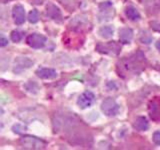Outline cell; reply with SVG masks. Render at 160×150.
Here are the masks:
<instances>
[{"label":"cell","instance_id":"1","mask_svg":"<svg viewBox=\"0 0 160 150\" xmlns=\"http://www.w3.org/2000/svg\"><path fill=\"white\" fill-rule=\"evenodd\" d=\"M145 61H146V59H145L144 54L141 51H138L131 55L130 57H127L122 60L121 65L125 71L138 74L144 69Z\"/></svg>","mask_w":160,"mask_h":150},{"label":"cell","instance_id":"2","mask_svg":"<svg viewBox=\"0 0 160 150\" xmlns=\"http://www.w3.org/2000/svg\"><path fill=\"white\" fill-rule=\"evenodd\" d=\"M19 143L24 149H44L47 146V143L44 140L34 136H30V135L21 137L19 140Z\"/></svg>","mask_w":160,"mask_h":150},{"label":"cell","instance_id":"3","mask_svg":"<svg viewBox=\"0 0 160 150\" xmlns=\"http://www.w3.org/2000/svg\"><path fill=\"white\" fill-rule=\"evenodd\" d=\"M69 27L74 31L77 32H84L91 29V23L89 19L85 15H77L75 16L69 23Z\"/></svg>","mask_w":160,"mask_h":150},{"label":"cell","instance_id":"4","mask_svg":"<svg viewBox=\"0 0 160 150\" xmlns=\"http://www.w3.org/2000/svg\"><path fill=\"white\" fill-rule=\"evenodd\" d=\"M115 16V8L109 1L99 4V18L101 21H110Z\"/></svg>","mask_w":160,"mask_h":150},{"label":"cell","instance_id":"5","mask_svg":"<svg viewBox=\"0 0 160 150\" xmlns=\"http://www.w3.org/2000/svg\"><path fill=\"white\" fill-rule=\"evenodd\" d=\"M119 105L118 103L115 101V99L112 97H107L106 99L103 100V102L101 104V110L106 116L112 117L117 115L119 112Z\"/></svg>","mask_w":160,"mask_h":150},{"label":"cell","instance_id":"6","mask_svg":"<svg viewBox=\"0 0 160 150\" xmlns=\"http://www.w3.org/2000/svg\"><path fill=\"white\" fill-rule=\"evenodd\" d=\"M96 50L103 54L117 55L121 51V45L115 41H110L108 43H99L96 45Z\"/></svg>","mask_w":160,"mask_h":150},{"label":"cell","instance_id":"7","mask_svg":"<svg viewBox=\"0 0 160 150\" xmlns=\"http://www.w3.org/2000/svg\"><path fill=\"white\" fill-rule=\"evenodd\" d=\"M34 64L33 60H31L28 57H17L14 61V67L13 72L16 74L22 73L25 70L29 69Z\"/></svg>","mask_w":160,"mask_h":150},{"label":"cell","instance_id":"8","mask_svg":"<svg viewBox=\"0 0 160 150\" xmlns=\"http://www.w3.org/2000/svg\"><path fill=\"white\" fill-rule=\"evenodd\" d=\"M47 41V38L42 34L39 33H32L27 36L26 42L30 47H32L34 49H39L42 48L45 43Z\"/></svg>","mask_w":160,"mask_h":150},{"label":"cell","instance_id":"9","mask_svg":"<svg viewBox=\"0 0 160 150\" xmlns=\"http://www.w3.org/2000/svg\"><path fill=\"white\" fill-rule=\"evenodd\" d=\"M148 112L154 121L160 120V97H155L148 104Z\"/></svg>","mask_w":160,"mask_h":150},{"label":"cell","instance_id":"10","mask_svg":"<svg viewBox=\"0 0 160 150\" xmlns=\"http://www.w3.org/2000/svg\"><path fill=\"white\" fill-rule=\"evenodd\" d=\"M94 99H95V96L92 92L85 91L81 95H79V97L77 99V104L81 109H85L91 106L94 102Z\"/></svg>","mask_w":160,"mask_h":150},{"label":"cell","instance_id":"11","mask_svg":"<svg viewBox=\"0 0 160 150\" xmlns=\"http://www.w3.org/2000/svg\"><path fill=\"white\" fill-rule=\"evenodd\" d=\"M46 15L49 18L57 22L62 21V13L60 11V9L51 2H49L46 6Z\"/></svg>","mask_w":160,"mask_h":150},{"label":"cell","instance_id":"12","mask_svg":"<svg viewBox=\"0 0 160 150\" xmlns=\"http://www.w3.org/2000/svg\"><path fill=\"white\" fill-rule=\"evenodd\" d=\"M12 16L14 22L17 25H21L25 22V9L21 4H16L12 10Z\"/></svg>","mask_w":160,"mask_h":150},{"label":"cell","instance_id":"13","mask_svg":"<svg viewBox=\"0 0 160 150\" xmlns=\"http://www.w3.org/2000/svg\"><path fill=\"white\" fill-rule=\"evenodd\" d=\"M36 75L41 79H54L57 77V72L56 70L52 68H38L36 70Z\"/></svg>","mask_w":160,"mask_h":150},{"label":"cell","instance_id":"14","mask_svg":"<svg viewBox=\"0 0 160 150\" xmlns=\"http://www.w3.org/2000/svg\"><path fill=\"white\" fill-rule=\"evenodd\" d=\"M133 38V31L130 28H121L119 30V40L123 44H128Z\"/></svg>","mask_w":160,"mask_h":150},{"label":"cell","instance_id":"15","mask_svg":"<svg viewBox=\"0 0 160 150\" xmlns=\"http://www.w3.org/2000/svg\"><path fill=\"white\" fill-rule=\"evenodd\" d=\"M150 13H157L160 10V0H141Z\"/></svg>","mask_w":160,"mask_h":150},{"label":"cell","instance_id":"16","mask_svg":"<svg viewBox=\"0 0 160 150\" xmlns=\"http://www.w3.org/2000/svg\"><path fill=\"white\" fill-rule=\"evenodd\" d=\"M133 127L136 130H138V131H146V130H148V128H149V123L145 117L139 116L134 120Z\"/></svg>","mask_w":160,"mask_h":150},{"label":"cell","instance_id":"17","mask_svg":"<svg viewBox=\"0 0 160 150\" xmlns=\"http://www.w3.org/2000/svg\"><path fill=\"white\" fill-rule=\"evenodd\" d=\"M125 14H126L127 18L131 20V21H139L140 18H141L138 10L133 6H127L126 9H125Z\"/></svg>","mask_w":160,"mask_h":150},{"label":"cell","instance_id":"18","mask_svg":"<svg viewBox=\"0 0 160 150\" xmlns=\"http://www.w3.org/2000/svg\"><path fill=\"white\" fill-rule=\"evenodd\" d=\"M57 1L62 4L65 9H67L68 11H73L77 7V0H57Z\"/></svg>","mask_w":160,"mask_h":150},{"label":"cell","instance_id":"19","mask_svg":"<svg viewBox=\"0 0 160 150\" xmlns=\"http://www.w3.org/2000/svg\"><path fill=\"white\" fill-rule=\"evenodd\" d=\"M114 28L112 26H102L99 29V35L102 38H110L113 36Z\"/></svg>","mask_w":160,"mask_h":150},{"label":"cell","instance_id":"20","mask_svg":"<svg viewBox=\"0 0 160 150\" xmlns=\"http://www.w3.org/2000/svg\"><path fill=\"white\" fill-rule=\"evenodd\" d=\"M23 34L24 32L23 31H20V30H13V31L11 32V34H10V38H11V40L13 42H19L21 41V39L23 37Z\"/></svg>","mask_w":160,"mask_h":150},{"label":"cell","instance_id":"21","mask_svg":"<svg viewBox=\"0 0 160 150\" xmlns=\"http://www.w3.org/2000/svg\"><path fill=\"white\" fill-rule=\"evenodd\" d=\"M153 37L151 36V34H150L148 31H142L141 34H140V41L144 44H149L151 43Z\"/></svg>","mask_w":160,"mask_h":150},{"label":"cell","instance_id":"22","mask_svg":"<svg viewBox=\"0 0 160 150\" xmlns=\"http://www.w3.org/2000/svg\"><path fill=\"white\" fill-rule=\"evenodd\" d=\"M39 20V12L36 9H32L28 14V21L30 23H36Z\"/></svg>","mask_w":160,"mask_h":150},{"label":"cell","instance_id":"23","mask_svg":"<svg viewBox=\"0 0 160 150\" xmlns=\"http://www.w3.org/2000/svg\"><path fill=\"white\" fill-rule=\"evenodd\" d=\"M29 83L31 84V87H29V86H24L25 88L27 89V91L29 92H32V93H37L38 92V90H39V86L38 85L35 83L34 81H29Z\"/></svg>","mask_w":160,"mask_h":150},{"label":"cell","instance_id":"24","mask_svg":"<svg viewBox=\"0 0 160 150\" xmlns=\"http://www.w3.org/2000/svg\"><path fill=\"white\" fill-rule=\"evenodd\" d=\"M12 129H13V131L15 133L20 134V133H22V132L25 131V130H26V127H25L24 125H21V124H16V125H14V126L12 127Z\"/></svg>","mask_w":160,"mask_h":150},{"label":"cell","instance_id":"25","mask_svg":"<svg viewBox=\"0 0 160 150\" xmlns=\"http://www.w3.org/2000/svg\"><path fill=\"white\" fill-rule=\"evenodd\" d=\"M153 142L160 146V130H157L153 133Z\"/></svg>","mask_w":160,"mask_h":150},{"label":"cell","instance_id":"26","mask_svg":"<svg viewBox=\"0 0 160 150\" xmlns=\"http://www.w3.org/2000/svg\"><path fill=\"white\" fill-rule=\"evenodd\" d=\"M150 25H151L153 30H155V31H157V32H160V22L152 21V22H150Z\"/></svg>","mask_w":160,"mask_h":150},{"label":"cell","instance_id":"27","mask_svg":"<svg viewBox=\"0 0 160 150\" xmlns=\"http://www.w3.org/2000/svg\"><path fill=\"white\" fill-rule=\"evenodd\" d=\"M7 44H8V39L2 34V35H1V38H0V46H1V47H4V46H6Z\"/></svg>","mask_w":160,"mask_h":150},{"label":"cell","instance_id":"28","mask_svg":"<svg viewBox=\"0 0 160 150\" xmlns=\"http://www.w3.org/2000/svg\"><path fill=\"white\" fill-rule=\"evenodd\" d=\"M44 1L45 0H29V2L33 5H41V4H43Z\"/></svg>","mask_w":160,"mask_h":150},{"label":"cell","instance_id":"29","mask_svg":"<svg viewBox=\"0 0 160 150\" xmlns=\"http://www.w3.org/2000/svg\"><path fill=\"white\" fill-rule=\"evenodd\" d=\"M156 48L158 49V51L160 52V40H158V41L156 42Z\"/></svg>","mask_w":160,"mask_h":150}]
</instances>
